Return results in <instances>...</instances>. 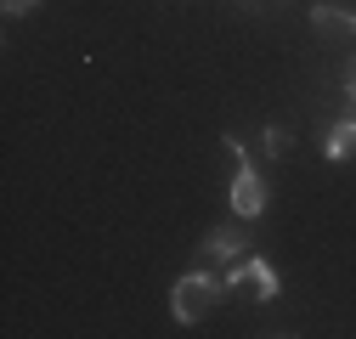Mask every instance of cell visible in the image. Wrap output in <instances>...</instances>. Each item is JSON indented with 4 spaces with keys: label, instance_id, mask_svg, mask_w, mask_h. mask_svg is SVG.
<instances>
[{
    "label": "cell",
    "instance_id": "4",
    "mask_svg": "<svg viewBox=\"0 0 356 339\" xmlns=\"http://www.w3.org/2000/svg\"><path fill=\"white\" fill-rule=\"evenodd\" d=\"M356 153V119H339L334 131H328V142H323V158H334V164H345Z\"/></svg>",
    "mask_w": 356,
    "mask_h": 339
},
{
    "label": "cell",
    "instance_id": "2",
    "mask_svg": "<svg viewBox=\"0 0 356 339\" xmlns=\"http://www.w3.org/2000/svg\"><path fill=\"white\" fill-rule=\"evenodd\" d=\"M227 147H232V158H238V181H232V209L243 221H254L260 209H266V181L254 176V164H249V147L238 142V136H227Z\"/></svg>",
    "mask_w": 356,
    "mask_h": 339
},
{
    "label": "cell",
    "instance_id": "3",
    "mask_svg": "<svg viewBox=\"0 0 356 339\" xmlns=\"http://www.w3.org/2000/svg\"><path fill=\"white\" fill-rule=\"evenodd\" d=\"M311 28H317V40H328V46H350V40H356V12H345V6H311Z\"/></svg>",
    "mask_w": 356,
    "mask_h": 339
},
{
    "label": "cell",
    "instance_id": "5",
    "mask_svg": "<svg viewBox=\"0 0 356 339\" xmlns=\"http://www.w3.org/2000/svg\"><path fill=\"white\" fill-rule=\"evenodd\" d=\"M204 261H243V238L227 232V226L209 232V238H204Z\"/></svg>",
    "mask_w": 356,
    "mask_h": 339
},
{
    "label": "cell",
    "instance_id": "9",
    "mask_svg": "<svg viewBox=\"0 0 356 339\" xmlns=\"http://www.w3.org/2000/svg\"><path fill=\"white\" fill-rule=\"evenodd\" d=\"M345 97L356 102V51H350V68H345Z\"/></svg>",
    "mask_w": 356,
    "mask_h": 339
},
{
    "label": "cell",
    "instance_id": "7",
    "mask_svg": "<svg viewBox=\"0 0 356 339\" xmlns=\"http://www.w3.org/2000/svg\"><path fill=\"white\" fill-rule=\"evenodd\" d=\"M266 153H272V158L289 153V131H283V124H272V131H266Z\"/></svg>",
    "mask_w": 356,
    "mask_h": 339
},
{
    "label": "cell",
    "instance_id": "6",
    "mask_svg": "<svg viewBox=\"0 0 356 339\" xmlns=\"http://www.w3.org/2000/svg\"><path fill=\"white\" fill-rule=\"evenodd\" d=\"M243 277H249V288L260 294V300H277V272L266 261H249V254H243Z\"/></svg>",
    "mask_w": 356,
    "mask_h": 339
},
{
    "label": "cell",
    "instance_id": "1",
    "mask_svg": "<svg viewBox=\"0 0 356 339\" xmlns=\"http://www.w3.org/2000/svg\"><path fill=\"white\" fill-rule=\"evenodd\" d=\"M227 294H232V288H227V277H209V272H187L181 283H170V317L193 328V322H204V317H209V311H215L220 300H227Z\"/></svg>",
    "mask_w": 356,
    "mask_h": 339
},
{
    "label": "cell",
    "instance_id": "8",
    "mask_svg": "<svg viewBox=\"0 0 356 339\" xmlns=\"http://www.w3.org/2000/svg\"><path fill=\"white\" fill-rule=\"evenodd\" d=\"M0 12H6V17H29V12H40V0H6Z\"/></svg>",
    "mask_w": 356,
    "mask_h": 339
}]
</instances>
